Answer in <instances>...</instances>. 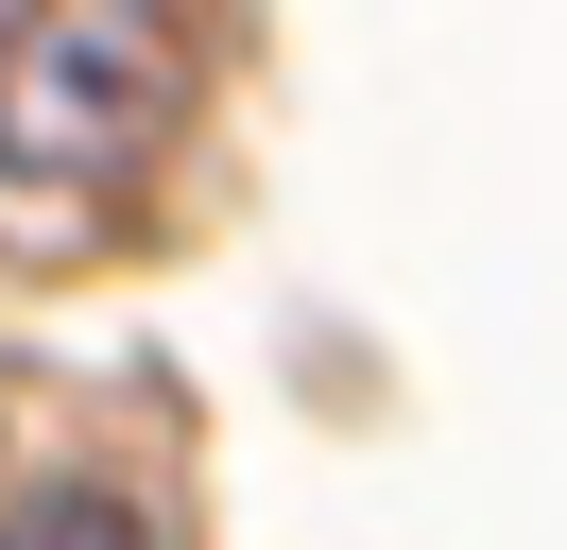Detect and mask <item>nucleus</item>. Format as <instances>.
Listing matches in <instances>:
<instances>
[{
  "instance_id": "nucleus-1",
  "label": "nucleus",
  "mask_w": 567,
  "mask_h": 550,
  "mask_svg": "<svg viewBox=\"0 0 567 550\" xmlns=\"http://www.w3.org/2000/svg\"><path fill=\"white\" fill-rule=\"evenodd\" d=\"M173 121V0H0V190H104Z\"/></svg>"
},
{
  "instance_id": "nucleus-2",
  "label": "nucleus",
  "mask_w": 567,
  "mask_h": 550,
  "mask_svg": "<svg viewBox=\"0 0 567 550\" xmlns=\"http://www.w3.org/2000/svg\"><path fill=\"white\" fill-rule=\"evenodd\" d=\"M0 550H155V516L121 499V481L52 465V481H18V499H0Z\"/></svg>"
}]
</instances>
